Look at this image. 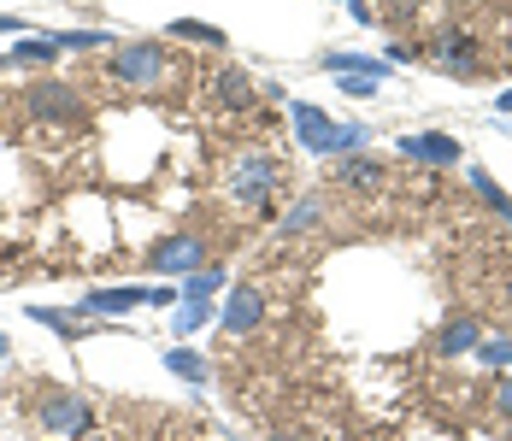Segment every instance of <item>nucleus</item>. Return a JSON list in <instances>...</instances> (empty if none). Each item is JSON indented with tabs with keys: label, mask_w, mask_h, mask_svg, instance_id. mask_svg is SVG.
<instances>
[{
	"label": "nucleus",
	"mask_w": 512,
	"mask_h": 441,
	"mask_svg": "<svg viewBox=\"0 0 512 441\" xmlns=\"http://www.w3.org/2000/svg\"><path fill=\"white\" fill-rule=\"evenodd\" d=\"M324 71H336V77H371V83L395 77V65L377 59V53H324Z\"/></svg>",
	"instance_id": "nucleus-11"
},
{
	"label": "nucleus",
	"mask_w": 512,
	"mask_h": 441,
	"mask_svg": "<svg viewBox=\"0 0 512 441\" xmlns=\"http://www.w3.org/2000/svg\"><path fill=\"white\" fill-rule=\"evenodd\" d=\"M477 359L483 365H512V342H477Z\"/></svg>",
	"instance_id": "nucleus-24"
},
{
	"label": "nucleus",
	"mask_w": 512,
	"mask_h": 441,
	"mask_svg": "<svg viewBox=\"0 0 512 441\" xmlns=\"http://www.w3.org/2000/svg\"><path fill=\"white\" fill-rule=\"evenodd\" d=\"M336 177H342L348 189H371V183L383 177V165H377V159H365V153H348V159L336 165Z\"/></svg>",
	"instance_id": "nucleus-16"
},
{
	"label": "nucleus",
	"mask_w": 512,
	"mask_h": 441,
	"mask_svg": "<svg viewBox=\"0 0 512 441\" xmlns=\"http://www.w3.org/2000/svg\"><path fill=\"white\" fill-rule=\"evenodd\" d=\"M259 318H265V294H259L254 283H236L230 300H224V312H218V324H224L230 336H254Z\"/></svg>",
	"instance_id": "nucleus-7"
},
{
	"label": "nucleus",
	"mask_w": 512,
	"mask_h": 441,
	"mask_svg": "<svg viewBox=\"0 0 512 441\" xmlns=\"http://www.w3.org/2000/svg\"><path fill=\"white\" fill-rule=\"evenodd\" d=\"M336 89H342V95H377V89H383V83H371V77H336Z\"/></svg>",
	"instance_id": "nucleus-25"
},
{
	"label": "nucleus",
	"mask_w": 512,
	"mask_h": 441,
	"mask_svg": "<svg viewBox=\"0 0 512 441\" xmlns=\"http://www.w3.org/2000/svg\"><path fill=\"white\" fill-rule=\"evenodd\" d=\"M283 159H271V153H242L236 165H230V189H236V200L242 206H259L265 195H277L283 189Z\"/></svg>",
	"instance_id": "nucleus-2"
},
{
	"label": "nucleus",
	"mask_w": 512,
	"mask_h": 441,
	"mask_svg": "<svg viewBox=\"0 0 512 441\" xmlns=\"http://www.w3.org/2000/svg\"><path fill=\"white\" fill-rule=\"evenodd\" d=\"M59 48H77V53H89V48H112V36L106 30H65V36H53Z\"/></svg>",
	"instance_id": "nucleus-23"
},
{
	"label": "nucleus",
	"mask_w": 512,
	"mask_h": 441,
	"mask_svg": "<svg viewBox=\"0 0 512 441\" xmlns=\"http://www.w3.org/2000/svg\"><path fill=\"white\" fill-rule=\"evenodd\" d=\"M471 189H477V200H483V206H489L495 218H512V200L501 195V183H495V177H489L483 165H471Z\"/></svg>",
	"instance_id": "nucleus-17"
},
{
	"label": "nucleus",
	"mask_w": 512,
	"mask_h": 441,
	"mask_svg": "<svg viewBox=\"0 0 512 441\" xmlns=\"http://www.w3.org/2000/svg\"><path fill=\"white\" fill-rule=\"evenodd\" d=\"M30 318L53 330V336H65V342H77V336H89V330H101V318H89L83 306L77 312H65V306H30Z\"/></svg>",
	"instance_id": "nucleus-9"
},
{
	"label": "nucleus",
	"mask_w": 512,
	"mask_h": 441,
	"mask_svg": "<svg viewBox=\"0 0 512 441\" xmlns=\"http://www.w3.org/2000/svg\"><path fill=\"white\" fill-rule=\"evenodd\" d=\"M477 342H483L477 318H448L442 336H436V353H442V359H460V353H477Z\"/></svg>",
	"instance_id": "nucleus-13"
},
{
	"label": "nucleus",
	"mask_w": 512,
	"mask_h": 441,
	"mask_svg": "<svg viewBox=\"0 0 512 441\" xmlns=\"http://www.w3.org/2000/svg\"><path fill=\"white\" fill-rule=\"evenodd\" d=\"M495 106H501V112H512V89H507V95H501V100H495Z\"/></svg>",
	"instance_id": "nucleus-28"
},
{
	"label": "nucleus",
	"mask_w": 512,
	"mask_h": 441,
	"mask_svg": "<svg viewBox=\"0 0 512 441\" xmlns=\"http://www.w3.org/2000/svg\"><path fill=\"white\" fill-rule=\"evenodd\" d=\"M318 218H324V200H318V195H307L301 206H295V212H283V230H289V236H301V230H312Z\"/></svg>",
	"instance_id": "nucleus-22"
},
{
	"label": "nucleus",
	"mask_w": 512,
	"mask_h": 441,
	"mask_svg": "<svg viewBox=\"0 0 512 441\" xmlns=\"http://www.w3.org/2000/svg\"><path fill=\"white\" fill-rule=\"evenodd\" d=\"M430 53H436V65L454 71V77H471V71H477V42H471L465 30H442Z\"/></svg>",
	"instance_id": "nucleus-8"
},
{
	"label": "nucleus",
	"mask_w": 512,
	"mask_h": 441,
	"mask_svg": "<svg viewBox=\"0 0 512 441\" xmlns=\"http://www.w3.org/2000/svg\"><path fill=\"white\" fill-rule=\"evenodd\" d=\"M0 36H24V18L18 12H0Z\"/></svg>",
	"instance_id": "nucleus-26"
},
{
	"label": "nucleus",
	"mask_w": 512,
	"mask_h": 441,
	"mask_svg": "<svg viewBox=\"0 0 512 441\" xmlns=\"http://www.w3.org/2000/svg\"><path fill=\"white\" fill-rule=\"evenodd\" d=\"M495 412H501V418H512V383L501 394H495Z\"/></svg>",
	"instance_id": "nucleus-27"
},
{
	"label": "nucleus",
	"mask_w": 512,
	"mask_h": 441,
	"mask_svg": "<svg viewBox=\"0 0 512 441\" xmlns=\"http://www.w3.org/2000/svg\"><path fill=\"white\" fill-rule=\"evenodd\" d=\"M0 359H6V336H0Z\"/></svg>",
	"instance_id": "nucleus-29"
},
{
	"label": "nucleus",
	"mask_w": 512,
	"mask_h": 441,
	"mask_svg": "<svg viewBox=\"0 0 512 441\" xmlns=\"http://www.w3.org/2000/svg\"><path fill=\"white\" fill-rule=\"evenodd\" d=\"M0 65H12V53H6V59H0Z\"/></svg>",
	"instance_id": "nucleus-31"
},
{
	"label": "nucleus",
	"mask_w": 512,
	"mask_h": 441,
	"mask_svg": "<svg viewBox=\"0 0 512 441\" xmlns=\"http://www.w3.org/2000/svg\"><path fill=\"white\" fill-rule=\"evenodd\" d=\"M271 441H295V436H271Z\"/></svg>",
	"instance_id": "nucleus-30"
},
{
	"label": "nucleus",
	"mask_w": 512,
	"mask_h": 441,
	"mask_svg": "<svg viewBox=\"0 0 512 441\" xmlns=\"http://www.w3.org/2000/svg\"><path fill=\"white\" fill-rule=\"evenodd\" d=\"M289 118H295V142L307 147V153H324V159H348V153H365V147H371V130H365V124H336L324 106H307V100H295V106H289Z\"/></svg>",
	"instance_id": "nucleus-1"
},
{
	"label": "nucleus",
	"mask_w": 512,
	"mask_h": 441,
	"mask_svg": "<svg viewBox=\"0 0 512 441\" xmlns=\"http://www.w3.org/2000/svg\"><path fill=\"white\" fill-rule=\"evenodd\" d=\"M218 100H224V106H236V112H248V106H254V77H248L242 65L218 71Z\"/></svg>",
	"instance_id": "nucleus-14"
},
{
	"label": "nucleus",
	"mask_w": 512,
	"mask_h": 441,
	"mask_svg": "<svg viewBox=\"0 0 512 441\" xmlns=\"http://www.w3.org/2000/svg\"><path fill=\"white\" fill-rule=\"evenodd\" d=\"M130 306H154V289H89L83 294L89 318H112V312H130Z\"/></svg>",
	"instance_id": "nucleus-10"
},
{
	"label": "nucleus",
	"mask_w": 512,
	"mask_h": 441,
	"mask_svg": "<svg viewBox=\"0 0 512 441\" xmlns=\"http://www.w3.org/2000/svg\"><path fill=\"white\" fill-rule=\"evenodd\" d=\"M165 36H177V42H195V48H224V42H230L218 24H201V18H177Z\"/></svg>",
	"instance_id": "nucleus-15"
},
{
	"label": "nucleus",
	"mask_w": 512,
	"mask_h": 441,
	"mask_svg": "<svg viewBox=\"0 0 512 441\" xmlns=\"http://www.w3.org/2000/svg\"><path fill=\"white\" fill-rule=\"evenodd\" d=\"M112 77L130 89H159L165 83V48L159 42H124L112 48Z\"/></svg>",
	"instance_id": "nucleus-3"
},
{
	"label": "nucleus",
	"mask_w": 512,
	"mask_h": 441,
	"mask_svg": "<svg viewBox=\"0 0 512 441\" xmlns=\"http://www.w3.org/2000/svg\"><path fill=\"white\" fill-rule=\"evenodd\" d=\"M201 265H206V242L195 230H177V236H165V242L148 247V271H159V277H189Z\"/></svg>",
	"instance_id": "nucleus-5"
},
{
	"label": "nucleus",
	"mask_w": 512,
	"mask_h": 441,
	"mask_svg": "<svg viewBox=\"0 0 512 441\" xmlns=\"http://www.w3.org/2000/svg\"><path fill=\"white\" fill-rule=\"evenodd\" d=\"M30 112H36L42 124H83V95H77L71 83L42 77V83L30 89Z\"/></svg>",
	"instance_id": "nucleus-6"
},
{
	"label": "nucleus",
	"mask_w": 512,
	"mask_h": 441,
	"mask_svg": "<svg viewBox=\"0 0 512 441\" xmlns=\"http://www.w3.org/2000/svg\"><path fill=\"white\" fill-rule=\"evenodd\" d=\"M59 53H65V48H59L53 36H48V42H42V36H24V42L12 48V65H53Z\"/></svg>",
	"instance_id": "nucleus-19"
},
{
	"label": "nucleus",
	"mask_w": 512,
	"mask_h": 441,
	"mask_svg": "<svg viewBox=\"0 0 512 441\" xmlns=\"http://www.w3.org/2000/svg\"><path fill=\"white\" fill-rule=\"evenodd\" d=\"M218 289H224V271H218V265H201V271L183 283V300H212Z\"/></svg>",
	"instance_id": "nucleus-21"
},
{
	"label": "nucleus",
	"mask_w": 512,
	"mask_h": 441,
	"mask_svg": "<svg viewBox=\"0 0 512 441\" xmlns=\"http://www.w3.org/2000/svg\"><path fill=\"white\" fill-rule=\"evenodd\" d=\"M165 365H171L183 383H195V389L212 377V371H206V359H201V353H189V347H171V353H165Z\"/></svg>",
	"instance_id": "nucleus-20"
},
{
	"label": "nucleus",
	"mask_w": 512,
	"mask_h": 441,
	"mask_svg": "<svg viewBox=\"0 0 512 441\" xmlns=\"http://www.w3.org/2000/svg\"><path fill=\"white\" fill-rule=\"evenodd\" d=\"M401 153H407V159H424V165H460V142H454V136H436V130L401 136Z\"/></svg>",
	"instance_id": "nucleus-12"
},
{
	"label": "nucleus",
	"mask_w": 512,
	"mask_h": 441,
	"mask_svg": "<svg viewBox=\"0 0 512 441\" xmlns=\"http://www.w3.org/2000/svg\"><path fill=\"white\" fill-rule=\"evenodd\" d=\"M36 418H42V430H48V436H83V430H95V406H89L83 394H65V389L42 394Z\"/></svg>",
	"instance_id": "nucleus-4"
},
{
	"label": "nucleus",
	"mask_w": 512,
	"mask_h": 441,
	"mask_svg": "<svg viewBox=\"0 0 512 441\" xmlns=\"http://www.w3.org/2000/svg\"><path fill=\"white\" fill-rule=\"evenodd\" d=\"M206 324H212V306H206V300H177V318H171V330H177L183 342H189L195 330H206Z\"/></svg>",
	"instance_id": "nucleus-18"
}]
</instances>
